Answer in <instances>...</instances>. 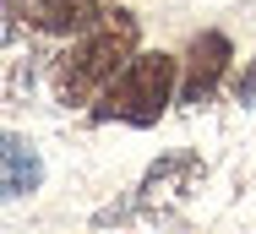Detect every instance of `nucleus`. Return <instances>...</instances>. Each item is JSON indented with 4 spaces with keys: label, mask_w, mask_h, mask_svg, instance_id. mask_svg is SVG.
Wrapping results in <instances>:
<instances>
[{
    "label": "nucleus",
    "mask_w": 256,
    "mask_h": 234,
    "mask_svg": "<svg viewBox=\"0 0 256 234\" xmlns=\"http://www.w3.org/2000/svg\"><path fill=\"white\" fill-rule=\"evenodd\" d=\"M142 49V22L131 16V11H104L93 28H82L71 49L54 60V98L66 104V109H82V104H93V98L131 66V54Z\"/></svg>",
    "instance_id": "obj_1"
},
{
    "label": "nucleus",
    "mask_w": 256,
    "mask_h": 234,
    "mask_svg": "<svg viewBox=\"0 0 256 234\" xmlns=\"http://www.w3.org/2000/svg\"><path fill=\"white\" fill-rule=\"evenodd\" d=\"M180 93V60H169V54H158V49H136L131 54V66L109 82L93 104V120H114V126H136V131H148L164 120V109L174 104Z\"/></svg>",
    "instance_id": "obj_2"
},
{
    "label": "nucleus",
    "mask_w": 256,
    "mask_h": 234,
    "mask_svg": "<svg viewBox=\"0 0 256 234\" xmlns=\"http://www.w3.org/2000/svg\"><path fill=\"white\" fill-rule=\"evenodd\" d=\"M202 180V158L196 152H164L153 169L142 174V186L131 202H120V207H109L104 212V224H114V218H169L191 190Z\"/></svg>",
    "instance_id": "obj_3"
},
{
    "label": "nucleus",
    "mask_w": 256,
    "mask_h": 234,
    "mask_svg": "<svg viewBox=\"0 0 256 234\" xmlns=\"http://www.w3.org/2000/svg\"><path fill=\"white\" fill-rule=\"evenodd\" d=\"M229 60H234V44H229V33H218V28H202L186 54H180V104L186 109H196L207 98L224 88V76H229Z\"/></svg>",
    "instance_id": "obj_4"
},
{
    "label": "nucleus",
    "mask_w": 256,
    "mask_h": 234,
    "mask_svg": "<svg viewBox=\"0 0 256 234\" xmlns=\"http://www.w3.org/2000/svg\"><path fill=\"white\" fill-rule=\"evenodd\" d=\"M44 186V158H38V147L28 136H0V207L6 202H22V196H33V190Z\"/></svg>",
    "instance_id": "obj_5"
},
{
    "label": "nucleus",
    "mask_w": 256,
    "mask_h": 234,
    "mask_svg": "<svg viewBox=\"0 0 256 234\" xmlns=\"http://www.w3.org/2000/svg\"><path fill=\"white\" fill-rule=\"evenodd\" d=\"M104 11H109V0H33V22L44 33H82Z\"/></svg>",
    "instance_id": "obj_6"
},
{
    "label": "nucleus",
    "mask_w": 256,
    "mask_h": 234,
    "mask_svg": "<svg viewBox=\"0 0 256 234\" xmlns=\"http://www.w3.org/2000/svg\"><path fill=\"white\" fill-rule=\"evenodd\" d=\"M234 98H240V104H246V109H251V114H256V60H251V66H246V76L234 82Z\"/></svg>",
    "instance_id": "obj_7"
}]
</instances>
